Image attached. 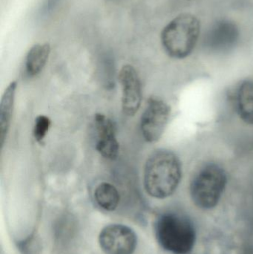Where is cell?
I'll return each instance as SVG.
<instances>
[{"instance_id": "6da1fadb", "label": "cell", "mask_w": 253, "mask_h": 254, "mask_svg": "<svg viewBox=\"0 0 253 254\" xmlns=\"http://www.w3.org/2000/svg\"><path fill=\"white\" fill-rule=\"evenodd\" d=\"M144 175L147 193L163 199L172 195L179 185L182 175L181 162L172 151L158 149L147 159Z\"/></svg>"}, {"instance_id": "7a4b0ae2", "label": "cell", "mask_w": 253, "mask_h": 254, "mask_svg": "<svg viewBox=\"0 0 253 254\" xmlns=\"http://www.w3.org/2000/svg\"><path fill=\"white\" fill-rule=\"evenodd\" d=\"M201 32L199 19L190 13H182L172 19L161 33V43L171 58L184 59L191 55Z\"/></svg>"}, {"instance_id": "3957f363", "label": "cell", "mask_w": 253, "mask_h": 254, "mask_svg": "<svg viewBox=\"0 0 253 254\" xmlns=\"http://www.w3.org/2000/svg\"><path fill=\"white\" fill-rule=\"evenodd\" d=\"M155 234L160 246L174 254H190L196 243V231L192 222L174 213L159 218L155 225Z\"/></svg>"}, {"instance_id": "277c9868", "label": "cell", "mask_w": 253, "mask_h": 254, "mask_svg": "<svg viewBox=\"0 0 253 254\" xmlns=\"http://www.w3.org/2000/svg\"><path fill=\"white\" fill-rule=\"evenodd\" d=\"M227 185V175L218 164H208L195 176L190 185L193 202L202 209H212L218 204Z\"/></svg>"}, {"instance_id": "5b68a950", "label": "cell", "mask_w": 253, "mask_h": 254, "mask_svg": "<svg viewBox=\"0 0 253 254\" xmlns=\"http://www.w3.org/2000/svg\"><path fill=\"white\" fill-rule=\"evenodd\" d=\"M171 110L167 104L156 98L148 101L147 108L141 118V131L147 142L154 143L161 137L167 126Z\"/></svg>"}, {"instance_id": "8992f818", "label": "cell", "mask_w": 253, "mask_h": 254, "mask_svg": "<svg viewBox=\"0 0 253 254\" xmlns=\"http://www.w3.org/2000/svg\"><path fill=\"white\" fill-rule=\"evenodd\" d=\"M136 234L123 225H110L101 231L99 243L106 254H132L137 247Z\"/></svg>"}, {"instance_id": "52a82bcc", "label": "cell", "mask_w": 253, "mask_h": 254, "mask_svg": "<svg viewBox=\"0 0 253 254\" xmlns=\"http://www.w3.org/2000/svg\"><path fill=\"white\" fill-rule=\"evenodd\" d=\"M122 88V110L128 116H134L141 107L142 100L139 76L132 65L123 66L119 73Z\"/></svg>"}, {"instance_id": "ba28073f", "label": "cell", "mask_w": 253, "mask_h": 254, "mask_svg": "<svg viewBox=\"0 0 253 254\" xmlns=\"http://www.w3.org/2000/svg\"><path fill=\"white\" fill-rule=\"evenodd\" d=\"M239 37L237 25L230 20H221L214 24L204 39L206 47L217 52L230 50Z\"/></svg>"}, {"instance_id": "9c48e42d", "label": "cell", "mask_w": 253, "mask_h": 254, "mask_svg": "<svg viewBox=\"0 0 253 254\" xmlns=\"http://www.w3.org/2000/svg\"><path fill=\"white\" fill-rule=\"evenodd\" d=\"M97 131L96 149L104 158L115 159L119 152V143L116 137L114 124L106 116L96 114L95 117Z\"/></svg>"}, {"instance_id": "30bf717a", "label": "cell", "mask_w": 253, "mask_h": 254, "mask_svg": "<svg viewBox=\"0 0 253 254\" xmlns=\"http://www.w3.org/2000/svg\"><path fill=\"white\" fill-rule=\"evenodd\" d=\"M16 87V82H11L7 86L1 98L0 105V140L1 146H4L11 124Z\"/></svg>"}, {"instance_id": "8fae6325", "label": "cell", "mask_w": 253, "mask_h": 254, "mask_svg": "<svg viewBox=\"0 0 253 254\" xmlns=\"http://www.w3.org/2000/svg\"><path fill=\"white\" fill-rule=\"evenodd\" d=\"M236 110L241 119L248 125H253V81L243 82L236 95Z\"/></svg>"}, {"instance_id": "7c38bea8", "label": "cell", "mask_w": 253, "mask_h": 254, "mask_svg": "<svg viewBox=\"0 0 253 254\" xmlns=\"http://www.w3.org/2000/svg\"><path fill=\"white\" fill-rule=\"evenodd\" d=\"M51 47L48 43L33 46L25 60L26 71L30 76H36L41 72L49 59Z\"/></svg>"}, {"instance_id": "4fadbf2b", "label": "cell", "mask_w": 253, "mask_h": 254, "mask_svg": "<svg viewBox=\"0 0 253 254\" xmlns=\"http://www.w3.org/2000/svg\"><path fill=\"white\" fill-rule=\"evenodd\" d=\"M95 198L100 207L108 211H113L118 206L120 195L114 185L102 182L95 189Z\"/></svg>"}, {"instance_id": "5bb4252c", "label": "cell", "mask_w": 253, "mask_h": 254, "mask_svg": "<svg viewBox=\"0 0 253 254\" xmlns=\"http://www.w3.org/2000/svg\"><path fill=\"white\" fill-rule=\"evenodd\" d=\"M51 126V121L47 116H40L35 119L34 135L36 140L42 143L46 137Z\"/></svg>"}]
</instances>
